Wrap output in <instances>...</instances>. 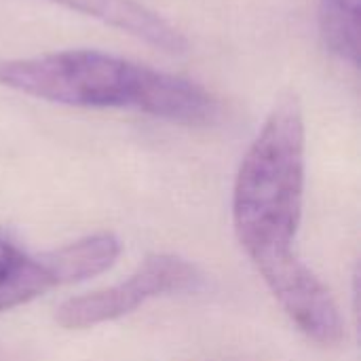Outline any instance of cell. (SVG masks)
I'll use <instances>...</instances> for the list:
<instances>
[{
    "label": "cell",
    "mask_w": 361,
    "mask_h": 361,
    "mask_svg": "<svg viewBox=\"0 0 361 361\" xmlns=\"http://www.w3.org/2000/svg\"><path fill=\"white\" fill-rule=\"evenodd\" d=\"M121 254V243L110 233H95L44 254L57 286L87 281L108 271Z\"/></svg>",
    "instance_id": "obj_6"
},
{
    "label": "cell",
    "mask_w": 361,
    "mask_h": 361,
    "mask_svg": "<svg viewBox=\"0 0 361 361\" xmlns=\"http://www.w3.org/2000/svg\"><path fill=\"white\" fill-rule=\"evenodd\" d=\"M324 2L341 4V6H349V8H361V0H324Z\"/></svg>",
    "instance_id": "obj_8"
},
{
    "label": "cell",
    "mask_w": 361,
    "mask_h": 361,
    "mask_svg": "<svg viewBox=\"0 0 361 361\" xmlns=\"http://www.w3.org/2000/svg\"><path fill=\"white\" fill-rule=\"evenodd\" d=\"M57 288L47 256H30L0 239V311L27 305Z\"/></svg>",
    "instance_id": "obj_5"
},
{
    "label": "cell",
    "mask_w": 361,
    "mask_h": 361,
    "mask_svg": "<svg viewBox=\"0 0 361 361\" xmlns=\"http://www.w3.org/2000/svg\"><path fill=\"white\" fill-rule=\"evenodd\" d=\"M319 23L326 47L343 61L357 68L361 57V8L322 0Z\"/></svg>",
    "instance_id": "obj_7"
},
{
    "label": "cell",
    "mask_w": 361,
    "mask_h": 361,
    "mask_svg": "<svg viewBox=\"0 0 361 361\" xmlns=\"http://www.w3.org/2000/svg\"><path fill=\"white\" fill-rule=\"evenodd\" d=\"M70 11L93 17L110 27H116L154 49L171 55L188 51L186 36L171 25L157 11L148 8L137 0H51Z\"/></svg>",
    "instance_id": "obj_4"
},
{
    "label": "cell",
    "mask_w": 361,
    "mask_h": 361,
    "mask_svg": "<svg viewBox=\"0 0 361 361\" xmlns=\"http://www.w3.org/2000/svg\"><path fill=\"white\" fill-rule=\"evenodd\" d=\"M0 87L74 108H131L186 127L222 118L220 99L203 85L95 49L0 59Z\"/></svg>",
    "instance_id": "obj_2"
},
{
    "label": "cell",
    "mask_w": 361,
    "mask_h": 361,
    "mask_svg": "<svg viewBox=\"0 0 361 361\" xmlns=\"http://www.w3.org/2000/svg\"><path fill=\"white\" fill-rule=\"evenodd\" d=\"M197 281L199 273L190 262L171 254L148 256L127 281L66 300L57 309L55 319L66 330H87L121 319L152 298L186 292Z\"/></svg>",
    "instance_id": "obj_3"
},
{
    "label": "cell",
    "mask_w": 361,
    "mask_h": 361,
    "mask_svg": "<svg viewBox=\"0 0 361 361\" xmlns=\"http://www.w3.org/2000/svg\"><path fill=\"white\" fill-rule=\"evenodd\" d=\"M305 154L302 106L294 91H286L247 148L233 190L237 239L288 317L311 311L324 294V283L294 250L305 201Z\"/></svg>",
    "instance_id": "obj_1"
}]
</instances>
